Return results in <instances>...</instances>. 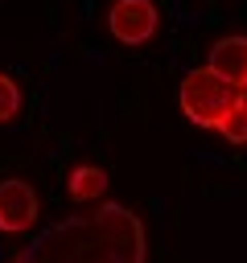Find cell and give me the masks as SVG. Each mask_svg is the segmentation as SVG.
I'll return each mask as SVG.
<instances>
[{
	"instance_id": "2",
	"label": "cell",
	"mask_w": 247,
	"mask_h": 263,
	"mask_svg": "<svg viewBox=\"0 0 247 263\" xmlns=\"http://www.w3.org/2000/svg\"><path fill=\"white\" fill-rule=\"evenodd\" d=\"M243 99H247V90L222 82L210 66L189 70V74L181 78V86H177V103H181L185 119L198 123V127H206V132H218V123H222Z\"/></svg>"
},
{
	"instance_id": "1",
	"label": "cell",
	"mask_w": 247,
	"mask_h": 263,
	"mask_svg": "<svg viewBox=\"0 0 247 263\" xmlns=\"http://www.w3.org/2000/svg\"><path fill=\"white\" fill-rule=\"evenodd\" d=\"M144 259H148L144 222L132 210L103 201L95 214L66 218L54 230H45L12 263H144Z\"/></svg>"
},
{
	"instance_id": "7",
	"label": "cell",
	"mask_w": 247,
	"mask_h": 263,
	"mask_svg": "<svg viewBox=\"0 0 247 263\" xmlns=\"http://www.w3.org/2000/svg\"><path fill=\"white\" fill-rule=\"evenodd\" d=\"M218 136L231 140V144H247V99H243V103L218 123Z\"/></svg>"
},
{
	"instance_id": "6",
	"label": "cell",
	"mask_w": 247,
	"mask_h": 263,
	"mask_svg": "<svg viewBox=\"0 0 247 263\" xmlns=\"http://www.w3.org/2000/svg\"><path fill=\"white\" fill-rule=\"evenodd\" d=\"M66 185H70L74 201H99V197H107V173L99 164H74Z\"/></svg>"
},
{
	"instance_id": "4",
	"label": "cell",
	"mask_w": 247,
	"mask_h": 263,
	"mask_svg": "<svg viewBox=\"0 0 247 263\" xmlns=\"http://www.w3.org/2000/svg\"><path fill=\"white\" fill-rule=\"evenodd\" d=\"M107 33L119 45H144L156 33V4L152 0H111Z\"/></svg>"
},
{
	"instance_id": "8",
	"label": "cell",
	"mask_w": 247,
	"mask_h": 263,
	"mask_svg": "<svg viewBox=\"0 0 247 263\" xmlns=\"http://www.w3.org/2000/svg\"><path fill=\"white\" fill-rule=\"evenodd\" d=\"M16 111H21V86L8 74H0V123L16 119Z\"/></svg>"
},
{
	"instance_id": "3",
	"label": "cell",
	"mask_w": 247,
	"mask_h": 263,
	"mask_svg": "<svg viewBox=\"0 0 247 263\" xmlns=\"http://www.w3.org/2000/svg\"><path fill=\"white\" fill-rule=\"evenodd\" d=\"M37 214H41V201H37V189L21 177H4L0 181V234H29L37 226Z\"/></svg>"
},
{
	"instance_id": "5",
	"label": "cell",
	"mask_w": 247,
	"mask_h": 263,
	"mask_svg": "<svg viewBox=\"0 0 247 263\" xmlns=\"http://www.w3.org/2000/svg\"><path fill=\"white\" fill-rule=\"evenodd\" d=\"M206 66H210L222 82L247 90V37H239V33L218 37V41L210 45V53H206Z\"/></svg>"
}]
</instances>
